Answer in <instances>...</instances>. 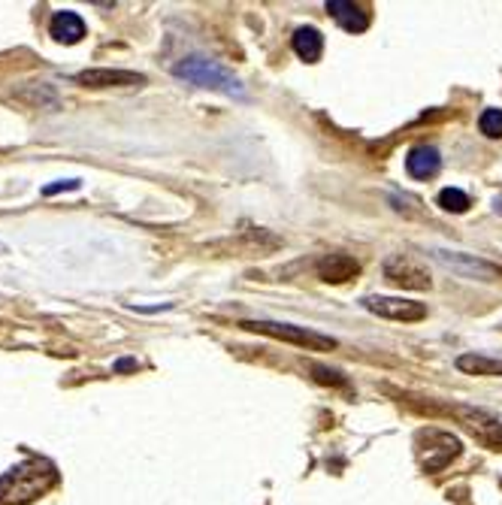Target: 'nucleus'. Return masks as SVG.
I'll list each match as a JSON object with an SVG mask.
<instances>
[{"label": "nucleus", "mask_w": 502, "mask_h": 505, "mask_svg": "<svg viewBox=\"0 0 502 505\" xmlns=\"http://www.w3.org/2000/svg\"><path fill=\"white\" fill-rule=\"evenodd\" d=\"M79 85L85 88H133V85H146V76L133 73V70H109V67H98V70H82V73L73 76Z\"/></svg>", "instance_id": "nucleus-6"}, {"label": "nucleus", "mask_w": 502, "mask_h": 505, "mask_svg": "<svg viewBox=\"0 0 502 505\" xmlns=\"http://www.w3.org/2000/svg\"><path fill=\"white\" fill-rule=\"evenodd\" d=\"M385 276L394 285L409 287V291H427L430 285V272L421 267L418 261H412L409 254H394V258L385 261Z\"/></svg>", "instance_id": "nucleus-4"}, {"label": "nucleus", "mask_w": 502, "mask_h": 505, "mask_svg": "<svg viewBox=\"0 0 502 505\" xmlns=\"http://www.w3.org/2000/svg\"><path fill=\"white\" fill-rule=\"evenodd\" d=\"M242 327L251 333H264V336H273V339L294 342V346H302V348H315V351L336 348V339H330V336H324V333H315V330H306V327L276 324V321H242Z\"/></svg>", "instance_id": "nucleus-3"}, {"label": "nucleus", "mask_w": 502, "mask_h": 505, "mask_svg": "<svg viewBox=\"0 0 502 505\" xmlns=\"http://www.w3.org/2000/svg\"><path fill=\"white\" fill-rule=\"evenodd\" d=\"M357 272H361V263L354 258H348V254H324V258L318 261V276L330 285L348 282V278H354Z\"/></svg>", "instance_id": "nucleus-8"}, {"label": "nucleus", "mask_w": 502, "mask_h": 505, "mask_svg": "<svg viewBox=\"0 0 502 505\" xmlns=\"http://www.w3.org/2000/svg\"><path fill=\"white\" fill-rule=\"evenodd\" d=\"M131 370H137V360H118L115 364V372H131Z\"/></svg>", "instance_id": "nucleus-18"}, {"label": "nucleus", "mask_w": 502, "mask_h": 505, "mask_svg": "<svg viewBox=\"0 0 502 505\" xmlns=\"http://www.w3.org/2000/svg\"><path fill=\"white\" fill-rule=\"evenodd\" d=\"M363 306L390 321H424L427 318L424 303L403 300V296H366Z\"/></svg>", "instance_id": "nucleus-5"}, {"label": "nucleus", "mask_w": 502, "mask_h": 505, "mask_svg": "<svg viewBox=\"0 0 502 505\" xmlns=\"http://www.w3.org/2000/svg\"><path fill=\"white\" fill-rule=\"evenodd\" d=\"M497 212H502V200L497 197Z\"/></svg>", "instance_id": "nucleus-19"}, {"label": "nucleus", "mask_w": 502, "mask_h": 505, "mask_svg": "<svg viewBox=\"0 0 502 505\" xmlns=\"http://www.w3.org/2000/svg\"><path fill=\"white\" fill-rule=\"evenodd\" d=\"M442 167V158H439V149L433 146H414L409 151V158H405V170L414 179H433L436 173H439Z\"/></svg>", "instance_id": "nucleus-9"}, {"label": "nucleus", "mask_w": 502, "mask_h": 505, "mask_svg": "<svg viewBox=\"0 0 502 505\" xmlns=\"http://www.w3.org/2000/svg\"><path fill=\"white\" fill-rule=\"evenodd\" d=\"M76 188H79V182H76V179H70V182H55V185L43 188V194H46V197H52V194H58V191H76Z\"/></svg>", "instance_id": "nucleus-17"}, {"label": "nucleus", "mask_w": 502, "mask_h": 505, "mask_svg": "<svg viewBox=\"0 0 502 505\" xmlns=\"http://www.w3.org/2000/svg\"><path fill=\"white\" fill-rule=\"evenodd\" d=\"M327 10L336 15V21L352 34H361V30L370 28V15H366L361 6L348 4V0H327Z\"/></svg>", "instance_id": "nucleus-11"}, {"label": "nucleus", "mask_w": 502, "mask_h": 505, "mask_svg": "<svg viewBox=\"0 0 502 505\" xmlns=\"http://www.w3.org/2000/svg\"><path fill=\"white\" fill-rule=\"evenodd\" d=\"M439 261L445 263V267H451L457 272H469V276H481V278H497V270L484 261L460 258V254H448V252H439Z\"/></svg>", "instance_id": "nucleus-13"}, {"label": "nucleus", "mask_w": 502, "mask_h": 505, "mask_svg": "<svg viewBox=\"0 0 502 505\" xmlns=\"http://www.w3.org/2000/svg\"><path fill=\"white\" fill-rule=\"evenodd\" d=\"M439 206L445 212H466L469 210V197L460 188H445L439 194Z\"/></svg>", "instance_id": "nucleus-15"}, {"label": "nucleus", "mask_w": 502, "mask_h": 505, "mask_svg": "<svg viewBox=\"0 0 502 505\" xmlns=\"http://www.w3.org/2000/svg\"><path fill=\"white\" fill-rule=\"evenodd\" d=\"M49 34L58 39V43H67V46H73L79 43V39L85 37V21L79 19V15L73 10H61V13H55L52 15V21H49Z\"/></svg>", "instance_id": "nucleus-10"}, {"label": "nucleus", "mask_w": 502, "mask_h": 505, "mask_svg": "<svg viewBox=\"0 0 502 505\" xmlns=\"http://www.w3.org/2000/svg\"><path fill=\"white\" fill-rule=\"evenodd\" d=\"M294 52H297L302 61L315 64L324 52V37L318 34L315 28H297L294 30Z\"/></svg>", "instance_id": "nucleus-12"}, {"label": "nucleus", "mask_w": 502, "mask_h": 505, "mask_svg": "<svg viewBox=\"0 0 502 505\" xmlns=\"http://www.w3.org/2000/svg\"><path fill=\"white\" fill-rule=\"evenodd\" d=\"M457 370L469 375H502V360H493L484 355H460Z\"/></svg>", "instance_id": "nucleus-14"}, {"label": "nucleus", "mask_w": 502, "mask_h": 505, "mask_svg": "<svg viewBox=\"0 0 502 505\" xmlns=\"http://www.w3.org/2000/svg\"><path fill=\"white\" fill-rule=\"evenodd\" d=\"M454 412L464 418L466 427L472 430L484 445H490L493 451H499V445H502V427H499V421H493L488 412H478V408H475V412H472V408H454Z\"/></svg>", "instance_id": "nucleus-7"}, {"label": "nucleus", "mask_w": 502, "mask_h": 505, "mask_svg": "<svg viewBox=\"0 0 502 505\" xmlns=\"http://www.w3.org/2000/svg\"><path fill=\"white\" fill-rule=\"evenodd\" d=\"M55 484H58V469L49 460H37L34 457V460H25L10 472H4V478H0V502L28 505L46 491H52Z\"/></svg>", "instance_id": "nucleus-1"}, {"label": "nucleus", "mask_w": 502, "mask_h": 505, "mask_svg": "<svg viewBox=\"0 0 502 505\" xmlns=\"http://www.w3.org/2000/svg\"><path fill=\"white\" fill-rule=\"evenodd\" d=\"M173 73L197 88H209V91H221L227 98H245L242 82L230 73L225 64L209 61V58H185L173 67Z\"/></svg>", "instance_id": "nucleus-2"}, {"label": "nucleus", "mask_w": 502, "mask_h": 505, "mask_svg": "<svg viewBox=\"0 0 502 505\" xmlns=\"http://www.w3.org/2000/svg\"><path fill=\"white\" fill-rule=\"evenodd\" d=\"M478 127H481L484 136L499 140V136H502V109H484L481 118H478Z\"/></svg>", "instance_id": "nucleus-16"}]
</instances>
